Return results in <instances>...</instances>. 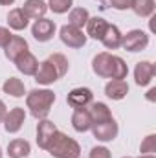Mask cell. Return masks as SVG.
<instances>
[{"label":"cell","mask_w":156,"mask_h":158,"mask_svg":"<svg viewBox=\"0 0 156 158\" xmlns=\"http://www.w3.org/2000/svg\"><path fill=\"white\" fill-rule=\"evenodd\" d=\"M55 103V94L48 88H35L26 96V107L30 109L31 116L37 119H44Z\"/></svg>","instance_id":"6da1fadb"},{"label":"cell","mask_w":156,"mask_h":158,"mask_svg":"<svg viewBox=\"0 0 156 158\" xmlns=\"http://www.w3.org/2000/svg\"><path fill=\"white\" fill-rule=\"evenodd\" d=\"M46 151L51 155L53 158H79L81 155V147L79 143L70 138L68 134L61 132V131H55L53 138L50 140Z\"/></svg>","instance_id":"7a4b0ae2"},{"label":"cell","mask_w":156,"mask_h":158,"mask_svg":"<svg viewBox=\"0 0 156 158\" xmlns=\"http://www.w3.org/2000/svg\"><path fill=\"white\" fill-rule=\"evenodd\" d=\"M59 37L63 40V44H66L68 48H83L86 44V35L83 33V30L70 24H64L59 30Z\"/></svg>","instance_id":"3957f363"},{"label":"cell","mask_w":156,"mask_h":158,"mask_svg":"<svg viewBox=\"0 0 156 158\" xmlns=\"http://www.w3.org/2000/svg\"><path fill=\"white\" fill-rule=\"evenodd\" d=\"M147 44H149V35L142 30H132L121 39V46L127 52H142L147 48Z\"/></svg>","instance_id":"277c9868"},{"label":"cell","mask_w":156,"mask_h":158,"mask_svg":"<svg viewBox=\"0 0 156 158\" xmlns=\"http://www.w3.org/2000/svg\"><path fill=\"white\" fill-rule=\"evenodd\" d=\"M55 30H57L55 22L42 17V19H37V20L33 22V26H31V35H33V39L39 40V42H48V40L55 35Z\"/></svg>","instance_id":"5b68a950"},{"label":"cell","mask_w":156,"mask_h":158,"mask_svg":"<svg viewBox=\"0 0 156 158\" xmlns=\"http://www.w3.org/2000/svg\"><path fill=\"white\" fill-rule=\"evenodd\" d=\"M92 90L90 88H84V86H79V88H74L68 92L66 96V103L72 107V109H86V105L92 103Z\"/></svg>","instance_id":"8992f818"},{"label":"cell","mask_w":156,"mask_h":158,"mask_svg":"<svg viewBox=\"0 0 156 158\" xmlns=\"http://www.w3.org/2000/svg\"><path fill=\"white\" fill-rule=\"evenodd\" d=\"M117 123L114 121V118L109 119V121H103V123H96L92 125V134L96 140L99 142H112L117 136Z\"/></svg>","instance_id":"52a82bcc"},{"label":"cell","mask_w":156,"mask_h":158,"mask_svg":"<svg viewBox=\"0 0 156 158\" xmlns=\"http://www.w3.org/2000/svg\"><path fill=\"white\" fill-rule=\"evenodd\" d=\"M24 119H26V110H24L22 107H15V109L7 110V114H6V118H4L2 123H4V129H6L7 132L15 134V132H18V131L22 129Z\"/></svg>","instance_id":"ba28073f"},{"label":"cell","mask_w":156,"mask_h":158,"mask_svg":"<svg viewBox=\"0 0 156 158\" xmlns=\"http://www.w3.org/2000/svg\"><path fill=\"white\" fill-rule=\"evenodd\" d=\"M92 70L99 77L110 79V74H112V53H107V52L97 53L94 57V61H92Z\"/></svg>","instance_id":"9c48e42d"},{"label":"cell","mask_w":156,"mask_h":158,"mask_svg":"<svg viewBox=\"0 0 156 158\" xmlns=\"http://www.w3.org/2000/svg\"><path fill=\"white\" fill-rule=\"evenodd\" d=\"M156 74V66L149 61H140L134 68V81L138 86H147Z\"/></svg>","instance_id":"30bf717a"},{"label":"cell","mask_w":156,"mask_h":158,"mask_svg":"<svg viewBox=\"0 0 156 158\" xmlns=\"http://www.w3.org/2000/svg\"><path fill=\"white\" fill-rule=\"evenodd\" d=\"M55 131H57V127H55L53 121H50V119H46V118L39 119V125H37V145H39L40 149L46 151L50 140L55 134Z\"/></svg>","instance_id":"8fae6325"},{"label":"cell","mask_w":156,"mask_h":158,"mask_svg":"<svg viewBox=\"0 0 156 158\" xmlns=\"http://www.w3.org/2000/svg\"><path fill=\"white\" fill-rule=\"evenodd\" d=\"M59 79V74H57V70H55V66L46 59V61H42L39 63V68H37V72H35V81L39 83V85H51V83H55Z\"/></svg>","instance_id":"7c38bea8"},{"label":"cell","mask_w":156,"mask_h":158,"mask_svg":"<svg viewBox=\"0 0 156 158\" xmlns=\"http://www.w3.org/2000/svg\"><path fill=\"white\" fill-rule=\"evenodd\" d=\"M15 64H17V70L20 72V74H24V76H35V72H37V68H39V61H37V57L28 50L26 53H22L17 61H15Z\"/></svg>","instance_id":"4fadbf2b"},{"label":"cell","mask_w":156,"mask_h":158,"mask_svg":"<svg viewBox=\"0 0 156 158\" xmlns=\"http://www.w3.org/2000/svg\"><path fill=\"white\" fill-rule=\"evenodd\" d=\"M105 94H107V98H110L114 101H121L129 94V85L125 79H110L105 86Z\"/></svg>","instance_id":"5bb4252c"},{"label":"cell","mask_w":156,"mask_h":158,"mask_svg":"<svg viewBox=\"0 0 156 158\" xmlns=\"http://www.w3.org/2000/svg\"><path fill=\"white\" fill-rule=\"evenodd\" d=\"M4 50H6V57L15 63L22 53L28 52V42H26V39H22V37H18V35H13L11 40H9V44H7Z\"/></svg>","instance_id":"9a60e30c"},{"label":"cell","mask_w":156,"mask_h":158,"mask_svg":"<svg viewBox=\"0 0 156 158\" xmlns=\"http://www.w3.org/2000/svg\"><path fill=\"white\" fill-rule=\"evenodd\" d=\"M20 9L24 11V15H26L28 19L37 20V19H42V17L46 15L48 6H46V2H44V0H26V2H24V6H22Z\"/></svg>","instance_id":"2e32d148"},{"label":"cell","mask_w":156,"mask_h":158,"mask_svg":"<svg viewBox=\"0 0 156 158\" xmlns=\"http://www.w3.org/2000/svg\"><path fill=\"white\" fill-rule=\"evenodd\" d=\"M72 127L77 132H86L92 129V118L88 114V109H74L72 114Z\"/></svg>","instance_id":"e0dca14e"},{"label":"cell","mask_w":156,"mask_h":158,"mask_svg":"<svg viewBox=\"0 0 156 158\" xmlns=\"http://www.w3.org/2000/svg\"><path fill=\"white\" fill-rule=\"evenodd\" d=\"M107 26H109V22L103 17H90L88 22H86V35L96 40H101Z\"/></svg>","instance_id":"ac0fdd59"},{"label":"cell","mask_w":156,"mask_h":158,"mask_svg":"<svg viewBox=\"0 0 156 158\" xmlns=\"http://www.w3.org/2000/svg\"><path fill=\"white\" fill-rule=\"evenodd\" d=\"M121 39H123V35H121V31L117 30V26L109 24L107 30H105V33H103V37H101V42H103L105 48H109V50H116V48L121 46Z\"/></svg>","instance_id":"d6986e66"},{"label":"cell","mask_w":156,"mask_h":158,"mask_svg":"<svg viewBox=\"0 0 156 158\" xmlns=\"http://www.w3.org/2000/svg\"><path fill=\"white\" fill-rule=\"evenodd\" d=\"M88 114H90V118H92V125L112 119V112H110V109H109L105 103H101V101L92 103L90 109H88Z\"/></svg>","instance_id":"ffe728a7"},{"label":"cell","mask_w":156,"mask_h":158,"mask_svg":"<svg viewBox=\"0 0 156 158\" xmlns=\"http://www.w3.org/2000/svg\"><path fill=\"white\" fill-rule=\"evenodd\" d=\"M30 153H31V145L26 140L17 138V140L9 142V145H7V156L9 158H26L30 156Z\"/></svg>","instance_id":"44dd1931"},{"label":"cell","mask_w":156,"mask_h":158,"mask_svg":"<svg viewBox=\"0 0 156 158\" xmlns=\"http://www.w3.org/2000/svg\"><path fill=\"white\" fill-rule=\"evenodd\" d=\"M7 24H9L11 30H15V31H22V30L28 28L30 19L24 15V11H22L20 7H15V9H11L9 15H7Z\"/></svg>","instance_id":"7402d4cb"},{"label":"cell","mask_w":156,"mask_h":158,"mask_svg":"<svg viewBox=\"0 0 156 158\" xmlns=\"http://www.w3.org/2000/svg\"><path fill=\"white\" fill-rule=\"evenodd\" d=\"M2 90H4V94L13 96V98H24V94H26V86H24V83H22L20 79H17V77L6 79L4 85H2Z\"/></svg>","instance_id":"603a6c76"},{"label":"cell","mask_w":156,"mask_h":158,"mask_svg":"<svg viewBox=\"0 0 156 158\" xmlns=\"http://www.w3.org/2000/svg\"><path fill=\"white\" fill-rule=\"evenodd\" d=\"M138 17L147 19L154 13L156 9V2L154 0H132V7H130Z\"/></svg>","instance_id":"cb8c5ba5"},{"label":"cell","mask_w":156,"mask_h":158,"mask_svg":"<svg viewBox=\"0 0 156 158\" xmlns=\"http://www.w3.org/2000/svg\"><path fill=\"white\" fill-rule=\"evenodd\" d=\"M90 15H88V9L84 7H72L70 9V15H68V24L70 26H76L79 30H83V26H86Z\"/></svg>","instance_id":"d4e9b609"},{"label":"cell","mask_w":156,"mask_h":158,"mask_svg":"<svg viewBox=\"0 0 156 158\" xmlns=\"http://www.w3.org/2000/svg\"><path fill=\"white\" fill-rule=\"evenodd\" d=\"M48 61L55 66V70H57V74H59V77H63V76H66V72H68V68H70V64H68V59L63 55V53H51L50 57H48Z\"/></svg>","instance_id":"484cf974"},{"label":"cell","mask_w":156,"mask_h":158,"mask_svg":"<svg viewBox=\"0 0 156 158\" xmlns=\"http://www.w3.org/2000/svg\"><path fill=\"white\" fill-rule=\"evenodd\" d=\"M129 74V68H127V63L117 57V55H112V74H110V79H125Z\"/></svg>","instance_id":"4316f807"},{"label":"cell","mask_w":156,"mask_h":158,"mask_svg":"<svg viewBox=\"0 0 156 158\" xmlns=\"http://www.w3.org/2000/svg\"><path fill=\"white\" fill-rule=\"evenodd\" d=\"M48 9H51L53 13L57 15H63V13H68L74 6V0H50L48 4Z\"/></svg>","instance_id":"83f0119b"},{"label":"cell","mask_w":156,"mask_h":158,"mask_svg":"<svg viewBox=\"0 0 156 158\" xmlns=\"http://www.w3.org/2000/svg\"><path fill=\"white\" fill-rule=\"evenodd\" d=\"M140 151L143 155H154L156 153V136L154 134H149L147 138H143V142L140 145Z\"/></svg>","instance_id":"f1b7e54d"},{"label":"cell","mask_w":156,"mask_h":158,"mask_svg":"<svg viewBox=\"0 0 156 158\" xmlns=\"http://www.w3.org/2000/svg\"><path fill=\"white\" fill-rule=\"evenodd\" d=\"M88 155H90V158H112V155H110V151H109L107 147H103V145L92 147Z\"/></svg>","instance_id":"f546056e"},{"label":"cell","mask_w":156,"mask_h":158,"mask_svg":"<svg viewBox=\"0 0 156 158\" xmlns=\"http://www.w3.org/2000/svg\"><path fill=\"white\" fill-rule=\"evenodd\" d=\"M110 6L117 9V11H125V9H130L132 7V0H109Z\"/></svg>","instance_id":"4dcf8cb0"},{"label":"cell","mask_w":156,"mask_h":158,"mask_svg":"<svg viewBox=\"0 0 156 158\" xmlns=\"http://www.w3.org/2000/svg\"><path fill=\"white\" fill-rule=\"evenodd\" d=\"M13 37V33L7 30V28H4V26H0V48H6L7 44H9V40Z\"/></svg>","instance_id":"1f68e13d"},{"label":"cell","mask_w":156,"mask_h":158,"mask_svg":"<svg viewBox=\"0 0 156 158\" xmlns=\"http://www.w3.org/2000/svg\"><path fill=\"white\" fill-rule=\"evenodd\" d=\"M6 114H7V107H6V103L0 99V123L4 121V118H6Z\"/></svg>","instance_id":"d6a6232c"},{"label":"cell","mask_w":156,"mask_h":158,"mask_svg":"<svg viewBox=\"0 0 156 158\" xmlns=\"http://www.w3.org/2000/svg\"><path fill=\"white\" fill-rule=\"evenodd\" d=\"M147 99H149V101H156V88H151V90L147 92Z\"/></svg>","instance_id":"836d02e7"},{"label":"cell","mask_w":156,"mask_h":158,"mask_svg":"<svg viewBox=\"0 0 156 158\" xmlns=\"http://www.w3.org/2000/svg\"><path fill=\"white\" fill-rule=\"evenodd\" d=\"M15 4V0H0V6H11Z\"/></svg>","instance_id":"e575fe53"},{"label":"cell","mask_w":156,"mask_h":158,"mask_svg":"<svg viewBox=\"0 0 156 158\" xmlns=\"http://www.w3.org/2000/svg\"><path fill=\"white\" fill-rule=\"evenodd\" d=\"M140 158H154V155H142Z\"/></svg>","instance_id":"d590c367"},{"label":"cell","mask_w":156,"mask_h":158,"mask_svg":"<svg viewBox=\"0 0 156 158\" xmlns=\"http://www.w3.org/2000/svg\"><path fill=\"white\" fill-rule=\"evenodd\" d=\"M0 158H2V147H0Z\"/></svg>","instance_id":"8d00e7d4"},{"label":"cell","mask_w":156,"mask_h":158,"mask_svg":"<svg viewBox=\"0 0 156 158\" xmlns=\"http://www.w3.org/2000/svg\"><path fill=\"white\" fill-rule=\"evenodd\" d=\"M123 158H132V156H123Z\"/></svg>","instance_id":"74e56055"}]
</instances>
